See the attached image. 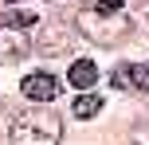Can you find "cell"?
I'll return each instance as SVG.
<instances>
[{
  "label": "cell",
  "instance_id": "3",
  "mask_svg": "<svg viewBox=\"0 0 149 145\" xmlns=\"http://www.w3.org/2000/svg\"><path fill=\"white\" fill-rule=\"evenodd\" d=\"M24 94L36 102H51V98H59V78L47 75V71H36V75L24 78Z\"/></svg>",
  "mask_w": 149,
  "mask_h": 145
},
{
  "label": "cell",
  "instance_id": "8",
  "mask_svg": "<svg viewBox=\"0 0 149 145\" xmlns=\"http://www.w3.org/2000/svg\"><path fill=\"white\" fill-rule=\"evenodd\" d=\"M63 43H67V35L59 28H47V39L39 43V55H51V47H63Z\"/></svg>",
  "mask_w": 149,
  "mask_h": 145
},
{
  "label": "cell",
  "instance_id": "7",
  "mask_svg": "<svg viewBox=\"0 0 149 145\" xmlns=\"http://www.w3.org/2000/svg\"><path fill=\"white\" fill-rule=\"evenodd\" d=\"M130 86H137V90H145V94H149V63L130 67Z\"/></svg>",
  "mask_w": 149,
  "mask_h": 145
},
{
  "label": "cell",
  "instance_id": "11",
  "mask_svg": "<svg viewBox=\"0 0 149 145\" xmlns=\"http://www.w3.org/2000/svg\"><path fill=\"white\" fill-rule=\"evenodd\" d=\"M8 4H16V0H8Z\"/></svg>",
  "mask_w": 149,
  "mask_h": 145
},
{
  "label": "cell",
  "instance_id": "5",
  "mask_svg": "<svg viewBox=\"0 0 149 145\" xmlns=\"http://www.w3.org/2000/svg\"><path fill=\"white\" fill-rule=\"evenodd\" d=\"M67 83L71 86H79V90H90V86L98 83V67L90 59H74L71 63V71H67Z\"/></svg>",
  "mask_w": 149,
  "mask_h": 145
},
{
  "label": "cell",
  "instance_id": "1",
  "mask_svg": "<svg viewBox=\"0 0 149 145\" xmlns=\"http://www.w3.org/2000/svg\"><path fill=\"white\" fill-rule=\"evenodd\" d=\"M8 137H12V145H59L63 122L55 114H20Z\"/></svg>",
  "mask_w": 149,
  "mask_h": 145
},
{
  "label": "cell",
  "instance_id": "10",
  "mask_svg": "<svg viewBox=\"0 0 149 145\" xmlns=\"http://www.w3.org/2000/svg\"><path fill=\"white\" fill-rule=\"evenodd\" d=\"M110 78H114V86H118V90H126V86H130V67H126V63H118Z\"/></svg>",
  "mask_w": 149,
  "mask_h": 145
},
{
  "label": "cell",
  "instance_id": "9",
  "mask_svg": "<svg viewBox=\"0 0 149 145\" xmlns=\"http://www.w3.org/2000/svg\"><path fill=\"white\" fill-rule=\"evenodd\" d=\"M94 12H98V16H118V12H122V0H98Z\"/></svg>",
  "mask_w": 149,
  "mask_h": 145
},
{
  "label": "cell",
  "instance_id": "2",
  "mask_svg": "<svg viewBox=\"0 0 149 145\" xmlns=\"http://www.w3.org/2000/svg\"><path fill=\"white\" fill-rule=\"evenodd\" d=\"M82 31H86L90 39H98V43H114V39L122 35V31H126V20H122V12L118 16H82Z\"/></svg>",
  "mask_w": 149,
  "mask_h": 145
},
{
  "label": "cell",
  "instance_id": "6",
  "mask_svg": "<svg viewBox=\"0 0 149 145\" xmlns=\"http://www.w3.org/2000/svg\"><path fill=\"white\" fill-rule=\"evenodd\" d=\"M98 110H102V98H98V94H82V98H74L71 114L74 118H94Z\"/></svg>",
  "mask_w": 149,
  "mask_h": 145
},
{
  "label": "cell",
  "instance_id": "4",
  "mask_svg": "<svg viewBox=\"0 0 149 145\" xmlns=\"http://www.w3.org/2000/svg\"><path fill=\"white\" fill-rule=\"evenodd\" d=\"M24 51H28V35H24V31H16V28H4V24H0V63L20 59Z\"/></svg>",
  "mask_w": 149,
  "mask_h": 145
},
{
  "label": "cell",
  "instance_id": "12",
  "mask_svg": "<svg viewBox=\"0 0 149 145\" xmlns=\"http://www.w3.org/2000/svg\"><path fill=\"white\" fill-rule=\"evenodd\" d=\"M145 24H149V16H145Z\"/></svg>",
  "mask_w": 149,
  "mask_h": 145
}]
</instances>
